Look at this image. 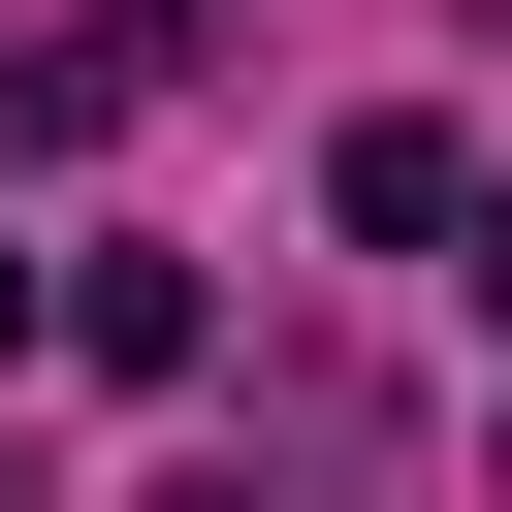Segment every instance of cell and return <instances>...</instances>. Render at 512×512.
Wrapping results in <instances>:
<instances>
[{"instance_id":"obj_1","label":"cell","mask_w":512,"mask_h":512,"mask_svg":"<svg viewBox=\"0 0 512 512\" xmlns=\"http://www.w3.org/2000/svg\"><path fill=\"white\" fill-rule=\"evenodd\" d=\"M320 224H384V256H448V224H480V160H448V128L384 96V128H320Z\"/></svg>"},{"instance_id":"obj_2","label":"cell","mask_w":512,"mask_h":512,"mask_svg":"<svg viewBox=\"0 0 512 512\" xmlns=\"http://www.w3.org/2000/svg\"><path fill=\"white\" fill-rule=\"evenodd\" d=\"M64 352L96 384H192V256H64Z\"/></svg>"},{"instance_id":"obj_3","label":"cell","mask_w":512,"mask_h":512,"mask_svg":"<svg viewBox=\"0 0 512 512\" xmlns=\"http://www.w3.org/2000/svg\"><path fill=\"white\" fill-rule=\"evenodd\" d=\"M448 256H480V320H512V192H480V224H448Z\"/></svg>"},{"instance_id":"obj_4","label":"cell","mask_w":512,"mask_h":512,"mask_svg":"<svg viewBox=\"0 0 512 512\" xmlns=\"http://www.w3.org/2000/svg\"><path fill=\"white\" fill-rule=\"evenodd\" d=\"M32 320H64V288H32V256H0V352H32Z\"/></svg>"},{"instance_id":"obj_5","label":"cell","mask_w":512,"mask_h":512,"mask_svg":"<svg viewBox=\"0 0 512 512\" xmlns=\"http://www.w3.org/2000/svg\"><path fill=\"white\" fill-rule=\"evenodd\" d=\"M0 512H32V480H0Z\"/></svg>"}]
</instances>
